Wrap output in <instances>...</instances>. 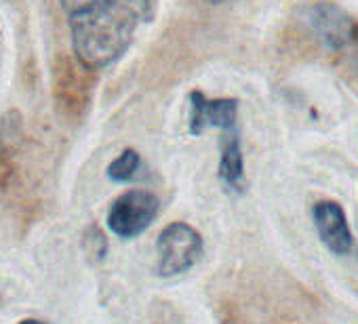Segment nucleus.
Masks as SVG:
<instances>
[{
    "instance_id": "obj_8",
    "label": "nucleus",
    "mask_w": 358,
    "mask_h": 324,
    "mask_svg": "<svg viewBox=\"0 0 358 324\" xmlns=\"http://www.w3.org/2000/svg\"><path fill=\"white\" fill-rule=\"evenodd\" d=\"M217 175L226 184L228 190H232L236 194L245 192V188H247V173H245V154H243L238 128L224 131Z\"/></svg>"
},
{
    "instance_id": "obj_5",
    "label": "nucleus",
    "mask_w": 358,
    "mask_h": 324,
    "mask_svg": "<svg viewBox=\"0 0 358 324\" xmlns=\"http://www.w3.org/2000/svg\"><path fill=\"white\" fill-rule=\"evenodd\" d=\"M87 70L76 59L62 57L55 68V103L59 114L68 122H76L85 116L89 108V97L93 89V78L87 80Z\"/></svg>"
},
{
    "instance_id": "obj_1",
    "label": "nucleus",
    "mask_w": 358,
    "mask_h": 324,
    "mask_svg": "<svg viewBox=\"0 0 358 324\" xmlns=\"http://www.w3.org/2000/svg\"><path fill=\"white\" fill-rule=\"evenodd\" d=\"M74 59L91 72L116 64L137 30L154 17V0H57Z\"/></svg>"
},
{
    "instance_id": "obj_4",
    "label": "nucleus",
    "mask_w": 358,
    "mask_h": 324,
    "mask_svg": "<svg viewBox=\"0 0 358 324\" xmlns=\"http://www.w3.org/2000/svg\"><path fill=\"white\" fill-rule=\"evenodd\" d=\"M158 215V198L148 190H129L120 194L108 211V230L122 240L143 234Z\"/></svg>"
},
{
    "instance_id": "obj_7",
    "label": "nucleus",
    "mask_w": 358,
    "mask_h": 324,
    "mask_svg": "<svg viewBox=\"0 0 358 324\" xmlns=\"http://www.w3.org/2000/svg\"><path fill=\"white\" fill-rule=\"evenodd\" d=\"M190 133L201 135L209 126H217L222 131L238 128V101L232 97L224 99H207L201 91L190 93Z\"/></svg>"
},
{
    "instance_id": "obj_11",
    "label": "nucleus",
    "mask_w": 358,
    "mask_h": 324,
    "mask_svg": "<svg viewBox=\"0 0 358 324\" xmlns=\"http://www.w3.org/2000/svg\"><path fill=\"white\" fill-rule=\"evenodd\" d=\"M17 324H49V322H45V320H41V318H24V320H20Z\"/></svg>"
},
{
    "instance_id": "obj_2",
    "label": "nucleus",
    "mask_w": 358,
    "mask_h": 324,
    "mask_svg": "<svg viewBox=\"0 0 358 324\" xmlns=\"http://www.w3.org/2000/svg\"><path fill=\"white\" fill-rule=\"evenodd\" d=\"M297 22L301 30L329 53H343L358 47V20L327 0L301 7Z\"/></svg>"
},
{
    "instance_id": "obj_9",
    "label": "nucleus",
    "mask_w": 358,
    "mask_h": 324,
    "mask_svg": "<svg viewBox=\"0 0 358 324\" xmlns=\"http://www.w3.org/2000/svg\"><path fill=\"white\" fill-rule=\"evenodd\" d=\"M139 167H141V156L135 149L127 147L120 156H116L110 162L106 169V175H108V179H112L116 184H127L137 175Z\"/></svg>"
},
{
    "instance_id": "obj_6",
    "label": "nucleus",
    "mask_w": 358,
    "mask_h": 324,
    "mask_svg": "<svg viewBox=\"0 0 358 324\" xmlns=\"http://www.w3.org/2000/svg\"><path fill=\"white\" fill-rule=\"evenodd\" d=\"M312 221L322 244L335 253L345 255L354 246V236L345 217V211L335 200H318L312 207Z\"/></svg>"
},
{
    "instance_id": "obj_12",
    "label": "nucleus",
    "mask_w": 358,
    "mask_h": 324,
    "mask_svg": "<svg viewBox=\"0 0 358 324\" xmlns=\"http://www.w3.org/2000/svg\"><path fill=\"white\" fill-rule=\"evenodd\" d=\"M211 5H228V3H236V0H207Z\"/></svg>"
},
{
    "instance_id": "obj_10",
    "label": "nucleus",
    "mask_w": 358,
    "mask_h": 324,
    "mask_svg": "<svg viewBox=\"0 0 358 324\" xmlns=\"http://www.w3.org/2000/svg\"><path fill=\"white\" fill-rule=\"evenodd\" d=\"M83 249L85 255L93 261V263H101L108 257V238L101 232L99 226H89L83 234Z\"/></svg>"
},
{
    "instance_id": "obj_3",
    "label": "nucleus",
    "mask_w": 358,
    "mask_h": 324,
    "mask_svg": "<svg viewBox=\"0 0 358 324\" xmlns=\"http://www.w3.org/2000/svg\"><path fill=\"white\" fill-rule=\"evenodd\" d=\"M156 274L160 278H177L188 274L205 255L203 236L184 221L164 226L156 238Z\"/></svg>"
}]
</instances>
